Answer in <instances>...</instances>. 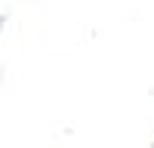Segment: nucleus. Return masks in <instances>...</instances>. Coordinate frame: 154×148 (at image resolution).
Wrapping results in <instances>:
<instances>
[]
</instances>
